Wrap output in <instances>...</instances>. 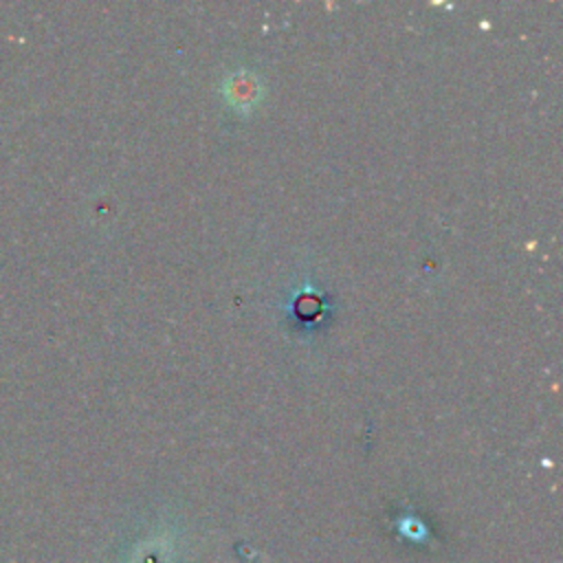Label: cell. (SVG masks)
<instances>
[{
	"label": "cell",
	"mask_w": 563,
	"mask_h": 563,
	"mask_svg": "<svg viewBox=\"0 0 563 563\" xmlns=\"http://www.w3.org/2000/svg\"><path fill=\"white\" fill-rule=\"evenodd\" d=\"M224 95H227V101L231 103L233 110L246 112L260 101L262 88H260V81L253 73L238 70L229 77V81L224 86Z\"/></svg>",
	"instance_id": "obj_1"
}]
</instances>
